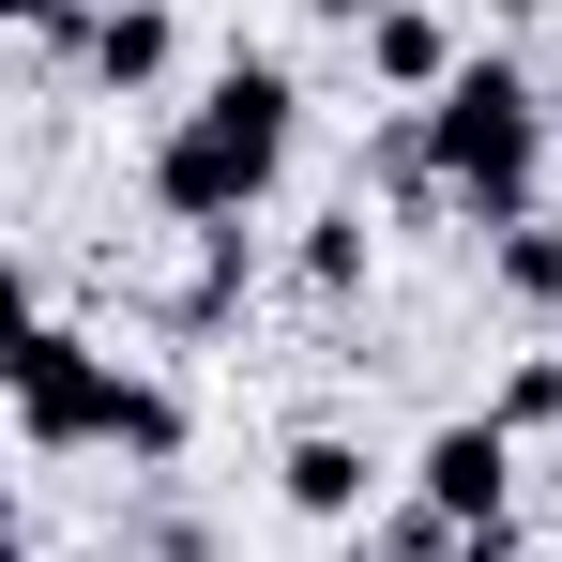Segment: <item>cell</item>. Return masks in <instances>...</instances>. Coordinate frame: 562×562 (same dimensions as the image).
I'll use <instances>...</instances> for the list:
<instances>
[{"instance_id":"6da1fadb","label":"cell","mask_w":562,"mask_h":562,"mask_svg":"<svg viewBox=\"0 0 562 562\" xmlns=\"http://www.w3.org/2000/svg\"><path fill=\"white\" fill-rule=\"evenodd\" d=\"M289 122H304V77H289L274 46H228L213 61V92L168 106V137H153V198L183 213V228H244L289 168Z\"/></svg>"},{"instance_id":"7a4b0ae2","label":"cell","mask_w":562,"mask_h":562,"mask_svg":"<svg viewBox=\"0 0 562 562\" xmlns=\"http://www.w3.org/2000/svg\"><path fill=\"white\" fill-rule=\"evenodd\" d=\"M548 137H562L548 77H532V61H502V46H471V61H457V92L426 106V153H441L457 213H486V228L548 213Z\"/></svg>"},{"instance_id":"3957f363","label":"cell","mask_w":562,"mask_h":562,"mask_svg":"<svg viewBox=\"0 0 562 562\" xmlns=\"http://www.w3.org/2000/svg\"><path fill=\"white\" fill-rule=\"evenodd\" d=\"M106 395H122V366H106L77 319H31V335H15V441H31V457L106 441Z\"/></svg>"},{"instance_id":"277c9868","label":"cell","mask_w":562,"mask_h":562,"mask_svg":"<svg viewBox=\"0 0 562 562\" xmlns=\"http://www.w3.org/2000/svg\"><path fill=\"white\" fill-rule=\"evenodd\" d=\"M411 502H441L457 532H517V426H486V411L426 426V457H411Z\"/></svg>"},{"instance_id":"5b68a950","label":"cell","mask_w":562,"mask_h":562,"mask_svg":"<svg viewBox=\"0 0 562 562\" xmlns=\"http://www.w3.org/2000/svg\"><path fill=\"white\" fill-rule=\"evenodd\" d=\"M274 486H289V517H319V532H366V517H380V486H395V471H380L366 441H350V426H289Z\"/></svg>"},{"instance_id":"8992f818","label":"cell","mask_w":562,"mask_h":562,"mask_svg":"<svg viewBox=\"0 0 562 562\" xmlns=\"http://www.w3.org/2000/svg\"><path fill=\"white\" fill-rule=\"evenodd\" d=\"M457 61H471V46L426 15V0H380V15H366V77H380L395 106H441V92H457Z\"/></svg>"},{"instance_id":"52a82bcc","label":"cell","mask_w":562,"mask_h":562,"mask_svg":"<svg viewBox=\"0 0 562 562\" xmlns=\"http://www.w3.org/2000/svg\"><path fill=\"white\" fill-rule=\"evenodd\" d=\"M77 61H92L106 92H168V77H183V15H168V0H106Z\"/></svg>"},{"instance_id":"ba28073f","label":"cell","mask_w":562,"mask_h":562,"mask_svg":"<svg viewBox=\"0 0 562 562\" xmlns=\"http://www.w3.org/2000/svg\"><path fill=\"white\" fill-rule=\"evenodd\" d=\"M183 395H168V380L153 366H122V395H106V457H137V471H183Z\"/></svg>"},{"instance_id":"9c48e42d","label":"cell","mask_w":562,"mask_h":562,"mask_svg":"<svg viewBox=\"0 0 562 562\" xmlns=\"http://www.w3.org/2000/svg\"><path fill=\"white\" fill-rule=\"evenodd\" d=\"M366 259H380L366 198H335V213H319V228L289 244V289H304V304H350V289H366Z\"/></svg>"},{"instance_id":"30bf717a","label":"cell","mask_w":562,"mask_h":562,"mask_svg":"<svg viewBox=\"0 0 562 562\" xmlns=\"http://www.w3.org/2000/svg\"><path fill=\"white\" fill-rule=\"evenodd\" d=\"M486 274H502V304H532V319H548V304H562V213L486 228Z\"/></svg>"},{"instance_id":"8fae6325","label":"cell","mask_w":562,"mask_h":562,"mask_svg":"<svg viewBox=\"0 0 562 562\" xmlns=\"http://www.w3.org/2000/svg\"><path fill=\"white\" fill-rule=\"evenodd\" d=\"M350 562H457V517L441 502H380L366 532H350Z\"/></svg>"},{"instance_id":"7c38bea8","label":"cell","mask_w":562,"mask_h":562,"mask_svg":"<svg viewBox=\"0 0 562 562\" xmlns=\"http://www.w3.org/2000/svg\"><path fill=\"white\" fill-rule=\"evenodd\" d=\"M486 426L548 441V426H562V350H517V366H502V395H486Z\"/></svg>"},{"instance_id":"4fadbf2b","label":"cell","mask_w":562,"mask_h":562,"mask_svg":"<svg viewBox=\"0 0 562 562\" xmlns=\"http://www.w3.org/2000/svg\"><path fill=\"white\" fill-rule=\"evenodd\" d=\"M0 15H15L31 46H92V15H106V0H0Z\"/></svg>"},{"instance_id":"5bb4252c","label":"cell","mask_w":562,"mask_h":562,"mask_svg":"<svg viewBox=\"0 0 562 562\" xmlns=\"http://www.w3.org/2000/svg\"><path fill=\"white\" fill-rule=\"evenodd\" d=\"M304 15H319V31H366V15H380V0H304Z\"/></svg>"},{"instance_id":"9a60e30c","label":"cell","mask_w":562,"mask_h":562,"mask_svg":"<svg viewBox=\"0 0 562 562\" xmlns=\"http://www.w3.org/2000/svg\"><path fill=\"white\" fill-rule=\"evenodd\" d=\"M457 562H517V532H457Z\"/></svg>"},{"instance_id":"2e32d148","label":"cell","mask_w":562,"mask_h":562,"mask_svg":"<svg viewBox=\"0 0 562 562\" xmlns=\"http://www.w3.org/2000/svg\"><path fill=\"white\" fill-rule=\"evenodd\" d=\"M15 562H92V548H15Z\"/></svg>"},{"instance_id":"e0dca14e","label":"cell","mask_w":562,"mask_h":562,"mask_svg":"<svg viewBox=\"0 0 562 562\" xmlns=\"http://www.w3.org/2000/svg\"><path fill=\"white\" fill-rule=\"evenodd\" d=\"M548 106H562V61H548Z\"/></svg>"}]
</instances>
